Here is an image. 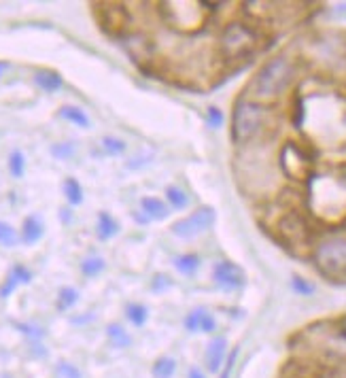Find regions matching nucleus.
Wrapping results in <instances>:
<instances>
[{"label": "nucleus", "mask_w": 346, "mask_h": 378, "mask_svg": "<svg viewBox=\"0 0 346 378\" xmlns=\"http://www.w3.org/2000/svg\"><path fill=\"white\" fill-rule=\"evenodd\" d=\"M295 79H298V60L289 54H276L253 75L251 83L246 85L244 98L272 107L291 89Z\"/></svg>", "instance_id": "nucleus-1"}, {"label": "nucleus", "mask_w": 346, "mask_h": 378, "mask_svg": "<svg viewBox=\"0 0 346 378\" xmlns=\"http://www.w3.org/2000/svg\"><path fill=\"white\" fill-rule=\"evenodd\" d=\"M308 209L327 223L346 217V168L313 172L308 179Z\"/></svg>", "instance_id": "nucleus-2"}, {"label": "nucleus", "mask_w": 346, "mask_h": 378, "mask_svg": "<svg viewBox=\"0 0 346 378\" xmlns=\"http://www.w3.org/2000/svg\"><path fill=\"white\" fill-rule=\"evenodd\" d=\"M272 128H274L272 107L249 100L244 96L234 103L230 136L240 149L264 143V136H268Z\"/></svg>", "instance_id": "nucleus-3"}, {"label": "nucleus", "mask_w": 346, "mask_h": 378, "mask_svg": "<svg viewBox=\"0 0 346 378\" xmlns=\"http://www.w3.org/2000/svg\"><path fill=\"white\" fill-rule=\"evenodd\" d=\"M262 32L255 24L232 20L217 36V56L223 62H238L253 56L260 50Z\"/></svg>", "instance_id": "nucleus-4"}, {"label": "nucleus", "mask_w": 346, "mask_h": 378, "mask_svg": "<svg viewBox=\"0 0 346 378\" xmlns=\"http://www.w3.org/2000/svg\"><path fill=\"white\" fill-rule=\"evenodd\" d=\"M162 22L174 30V32H183V34H191L197 32L206 26V22L211 20V15L204 11L202 3H195V0H174V3H158L156 5Z\"/></svg>", "instance_id": "nucleus-5"}, {"label": "nucleus", "mask_w": 346, "mask_h": 378, "mask_svg": "<svg viewBox=\"0 0 346 378\" xmlns=\"http://www.w3.org/2000/svg\"><path fill=\"white\" fill-rule=\"evenodd\" d=\"M317 270L329 280L346 278V236H329L313 249Z\"/></svg>", "instance_id": "nucleus-6"}, {"label": "nucleus", "mask_w": 346, "mask_h": 378, "mask_svg": "<svg viewBox=\"0 0 346 378\" xmlns=\"http://www.w3.org/2000/svg\"><path fill=\"white\" fill-rule=\"evenodd\" d=\"M315 162L306 147H302L298 140H287L278 153V170L291 181H308L313 176Z\"/></svg>", "instance_id": "nucleus-7"}, {"label": "nucleus", "mask_w": 346, "mask_h": 378, "mask_svg": "<svg viewBox=\"0 0 346 378\" xmlns=\"http://www.w3.org/2000/svg\"><path fill=\"white\" fill-rule=\"evenodd\" d=\"M310 56L325 68L346 66V40L340 34H321L310 43Z\"/></svg>", "instance_id": "nucleus-8"}, {"label": "nucleus", "mask_w": 346, "mask_h": 378, "mask_svg": "<svg viewBox=\"0 0 346 378\" xmlns=\"http://www.w3.org/2000/svg\"><path fill=\"white\" fill-rule=\"evenodd\" d=\"M276 229L287 245H306L310 239V227L298 209H287L276 221Z\"/></svg>", "instance_id": "nucleus-9"}, {"label": "nucleus", "mask_w": 346, "mask_h": 378, "mask_svg": "<svg viewBox=\"0 0 346 378\" xmlns=\"http://www.w3.org/2000/svg\"><path fill=\"white\" fill-rule=\"evenodd\" d=\"M215 219H217L215 209L202 206V209L193 211L191 215H187L185 219L176 221L172 225V234L179 236V239H193V236H200V234L209 232L213 227Z\"/></svg>", "instance_id": "nucleus-10"}, {"label": "nucleus", "mask_w": 346, "mask_h": 378, "mask_svg": "<svg viewBox=\"0 0 346 378\" xmlns=\"http://www.w3.org/2000/svg\"><path fill=\"white\" fill-rule=\"evenodd\" d=\"M213 278L217 285H221L223 289H238L244 285V270L234 264V262H227V259H221L215 264L213 268Z\"/></svg>", "instance_id": "nucleus-11"}, {"label": "nucleus", "mask_w": 346, "mask_h": 378, "mask_svg": "<svg viewBox=\"0 0 346 378\" xmlns=\"http://www.w3.org/2000/svg\"><path fill=\"white\" fill-rule=\"evenodd\" d=\"M185 329L191 334L195 332H204V334H213L217 329V321L211 312H206L204 308H195L185 317Z\"/></svg>", "instance_id": "nucleus-12"}, {"label": "nucleus", "mask_w": 346, "mask_h": 378, "mask_svg": "<svg viewBox=\"0 0 346 378\" xmlns=\"http://www.w3.org/2000/svg\"><path fill=\"white\" fill-rule=\"evenodd\" d=\"M225 355H227V340H225L223 336H219V338L211 340V342H209V347H206V353H204L206 368H209L213 374L221 372L223 361H225Z\"/></svg>", "instance_id": "nucleus-13"}, {"label": "nucleus", "mask_w": 346, "mask_h": 378, "mask_svg": "<svg viewBox=\"0 0 346 378\" xmlns=\"http://www.w3.org/2000/svg\"><path fill=\"white\" fill-rule=\"evenodd\" d=\"M140 209L146 217H151V219H166L168 217V206L160 198H151V196L142 198Z\"/></svg>", "instance_id": "nucleus-14"}, {"label": "nucleus", "mask_w": 346, "mask_h": 378, "mask_svg": "<svg viewBox=\"0 0 346 378\" xmlns=\"http://www.w3.org/2000/svg\"><path fill=\"white\" fill-rule=\"evenodd\" d=\"M43 232H45L43 223H40L36 217H28V219L24 221V227H22V241H24L26 245H34L36 241H40Z\"/></svg>", "instance_id": "nucleus-15"}, {"label": "nucleus", "mask_w": 346, "mask_h": 378, "mask_svg": "<svg viewBox=\"0 0 346 378\" xmlns=\"http://www.w3.org/2000/svg\"><path fill=\"white\" fill-rule=\"evenodd\" d=\"M34 81L45 91H58L62 87V77L58 73H54V70H38Z\"/></svg>", "instance_id": "nucleus-16"}, {"label": "nucleus", "mask_w": 346, "mask_h": 378, "mask_svg": "<svg viewBox=\"0 0 346 378\" xmlns=\"http://www.w3.org/2000/svg\"><path fill=\"white\" fill-rule=\"evenodd\" d=\"M119 232V223L109 215V213H100L98 215V236H100L103 241H109L113 239V236Z\"/></svg>", "instance_id": "nucleus-17"}, {"label": "nucleus", "mask_w": 346, "mask_h": 378, "mask_svg": "<svg viewBox=\"0 0 346 378\" xmlns=\"http://www.w3.org/2000/svg\"><path fill=\"white\" fill-rule=\"evenodd\" d=\"M58 117H62V119L79 126V128H89V117H87L85 111L79 109V107H62V109L58 111Z\"/></svg>", "instance_id": "nucleus-18"}, {"label": "nucleus", "mask_w": 346, "mask_h": 378, "mask_svg": "<svg viewBox=\"0 0 346 378\" xmlns=\"http://www.w3.org/2000/svg\"><path fill=\"white\" fill-rule=\"evenodd\" d=\"M107 336H109V340L113 342V347H117V349H126V347L132 345V336L126 332L121 325H117V323H113V325L107 327Z\"/></svg>", "instance_id": "nucleus-19"}, {"label": "nucleus", "mask_w": 346, "mask_h": 378, "mask_svg": "<svg viewBox=\"0 0 346 378\" xmlns=\"http://www.w3.org/2000/svg\"><path fill=\"white\" fill-rule=\"evenodd\" d=\"M174 268H176L181 274H193L197 268H200V255H195V253L179 255V257L174 259Z\"/></svg>", "instance_id": "nucleus-20"}, {"label": "nucleus", "mask_w": 346, "mask_h": 378, "mask_svg": "<svg viewBox=\"0 0 346 378\" xmlns=\"http://www.w3.org/2000/svg\"><path fill=\"white\" fill-rule=\"evenodd\" d=\"M64 196H66L68 204H73V206H79L83 202V187L77 179L64 181Z\"/></svg>", "instance_id": "nucleus-21"}, {"label": "nucleus", "mask_w": 346, "mask_h": 378, "mask_svg": "<svg viewBox=\"0 0 346 378\" xmlns=\"http://www.w3.org/2000/svg\"><path fill=\"white\" fill-rule=\"evenodd\" d=\"M176 372V361L172 357H160L156 363H153V378H172Z\"/></svg>", "instance_id": "nucleus-22"}, {"label": "nucleus", "mask_w": 346, "mask_h": 378, "mask_svg": "<svg viewBox=\"0 0 346 378\" xmlns=\"http://www.w3.org/2000/svg\"><path fill=\"white\" fill-rule=\"evenodd\" d=\"M166 200H168V202H170V206H172V209H176V211H183V209H187V204H189L187 194L183 192L181 187H176V185L166 187Z\"/></svg>", "instance_id": "nucleus-23"}, {"label": "nucleus", "mask_w": 346, "mask_h": 378, "mask_svg": "<svg viewBox=\"0 0 346 378\" xmlns=\"http://www.w3.org/2000/svg\"><path fill=\"white\" fill-rule=\"evenodd\" d=\"M126 315H128L130 323H134L136 327H140V325H144V323H146V317H149V310H146V306H142V304H130V306L126 308Z\"/></svg>", "instance_id": "nucleus-24"}, {"label": "nucleus", "mask_w": 346, "mask_h": 378, "mask_svg": "<svg viewBox=\"0 0 346 378\" xmlns=\"http://www.w3.org/2000/svg\"><path fill=\"white\" fill-rule=\"evenodd\" d=\"M24 170H26V158H24V153H22V151H13V153L9 156V172H11V176L22 179V176H24Z\"/></svg>", "instance_id": "nucleus-25"}, {"label": "nucleus", "mask_w": 346, "mask_h": 378, "mask_svg": "<svg viewBox=\"0 0 346 378\" xmlns=\"http://www.w3.org/2000/svg\"><path fill=\"white\" fill-rule=\"evenodd\" d=\"M79 300V292L73 289V287H62L60 289V296H58V308L60 310H68L70 306H75Z\"/></svg>", "instance_id": "nucleus-26"}, {"label": "nucleus", "mask_w": 346, "mask_h": 378, "mask_svg": "<svg viewBox=\"0 0 346 378\" xmlns=\"http://www.w3.org/2000/svg\"><path fill=\"white\" fill-rule=\"evenodd\" d=\"M105 270V259L103 257H89L81 264V272L85 276H96V274H100Z\"/></svg>", "instance_id": "nucleus-27"}, {"label": "nucleus", "mask_w": 346, "mask_h": 378, "mask_svg": "<svg viewBox=\"0 0 346 378\" xmlns=\"http://www.w3.org/2000/svg\"><path fill=\"white\" fill-rule=\"evenodd\" d=\"M103 147L109 156H119L126 151V143L121 138H113V136H105L103 138Z\"/></svg>", "instance_id": "nucleus-28"}, {"label": "nucleus", "mask_w": 346, "mask_h": 378, "mask_svg": "<svg viewBox=\"0 0 346 378\" xmlns=\"http://www.w3.org/2000/svg\"><path fill=\"white\" fill-rule=\"evenodd\" d=\"M17 243V234L15 229L5 223V221H0V245H5V247H13Z\"/></svg>", "instance_id": "nucleus-29"}, {"label": "nucleus", "mask_w": 346, "mask_h": 378, "mask_svg": "<svg viewBox=\"0 0 346 378\" xmlns=\"http://www.w3.org/2000/svg\"><path fill=\"white\" fill-rule=\"evenodd\" d=\"M291 287H293V292H298L300 296H313L315 294V285H313V282H308L306 278H302V276H293Z\"/></svg>", "instance_id": "nucleus-30"}, {"label": "nucleus", "mask_w": 346, "mask_h": 378, "mask_svg": "<svg viewBox=\"0 0 346 378\" xmlns=\"http://www.w3.org/2000/svg\"><path fill=\"white\" fill-rule=\"evenodd\" d=\"M223 111L219 109V107H209V111H206V121H209V126L211 128H221L223 126Z\"/></svg>", "instance_id": "nucleus-31"}, {"label": "nucleus", "mask_w": 346, "mask_h": 378, "mask_svg": "<svg viewBox=\"0 0 346 378\" xmlns=\"http://www.w3.org/2000/svg\"><path fill=\"white\" fill-rule=\"evenodd\" d=\"M52 153L58 158V160H68L73 153H75V145L73 143H58L52 147Z\"/></svg>", "instance_id": "nucleus-32"}, {"label": "nucleus", "mask_w": 346, "mask_h": 378, "mask_svg": "<svg viewBox=\"0 0 346 378\" xmlns=\"http://www.w3.org/2000/svg\"><path fill=\"white\" fill-rule=\"evenodd\" d=\"M58 374H62L64 378H81V372L75 365H70L68 361H62L58 365Z\"/></svg>", "instance_id": "nucleus-33"}, {"label": "nucleus", "mask_w": 346, "mask_h": 378, "mask_svg": "<svg viewBox=\"0 0 346 378\" xmlns=\"http://www.w3.org/2000/svg\"><path fill=\"white\" fill-rule=\"evenodd\" d=\"M170 285H172L170 276H166V274H156V278H153V292H164V289H168Z\"/></svg>", "instance_id": "nucleus-34"}, {"label": "nucleus", "mask_w": 346, "mask_h": 378, "mask_svg": "<svg viewBox=\"0 0 346 378\" xmlns=\"http://www.w3.org/2000/svg\"><path fill=\"white\" fill-rule=\"evenodd\" d=\"M11 274H13V276H15L20 282H30V280H32V274H30V270H28V268H24L22 264L13 266Z\"/></svg>", "instance_id": "nucleus-35"}, {"label": "nucleus", "mask_w": 346, "mask_h": 378, "mask_svg": "<svg viewBox=\"0 0 346 378\" xmlns=\"http://www.w3.org/2000/svg\"><path fill=\"white\" fill-rule=\"evenodd\" d=\"M20 285V280L13 276V274H9V278H7V282H5V285L3 287H0V298H7L15 287Z\"/></svg>", "instance_id": "nucleus-36"}, {"label": "nucleus", "mask_w": 346, "mask_h": 378, "mask_svg": "<svg viewBox=\"0 0 346 378\" xmlns=\"http://www.w3.org/2000/svg\"><path fill=\"white\" fill-rule=\"evenodd\" d=\"M336 334L346 342V315H342V317L336 321Z\"/></svg>", "instance_id": "nucleus-37"}, {"label": "nucleus", "mask_w": 346, "mask_h": 378, "mask_svg": "<svg viewBox=\"0 0 346 378\" xmlns=\"http://www.w3.org/2000/svg\"><path fill=\"white\" fill-rule=\"evenodd\" d=\"M236 353H238V351H234V353H232V357L227 359V365H225V370L221 372V378H230V374H232V368H234V361H236Z\"/></svg>", "instance_id": "nucleus-38"}, {"label": "nucleus", "mask_w": 346, "mask_h": 378, "mask_svg": "<svg viewBox=\"0 0 346 378\" xmlns=\"http://www.w3.org/2000/svg\"><path fill=\"white\" fill-rule=\"evenodd\" d=\"M189 378H204V374H202V370L191 368V370H189Z\"/></svg>", "instance_id": "nucleus-39"}, {"label": "nucleus", "mask_w": 346, "mask_h": 378, "mask_svg": "<svg viewBox=\"0 0 346 378\" xmlns=\"http://www.w3.org/2000/svg\"><path fill=\"white\" fill-rule=\"evenodd\" d=\"M7 68H9L7 62H0V75H3V70H7Z\"/></svg>", "instance_id": "nucleus-40"}, {"label": "nucleus", "mask_w": 346, "mask_h": 378, "mask_svg": "<svg viewBox=\"0 0 346 378\" xmlns=\"http://www.w3.org/2000/svg\"><path fill=\"white\" fill-rule=\"evenodd\" d=\"M5 378H9V376H5Z\"/></svg>", "instance_id": "nucleus-41"}]
</instances>
